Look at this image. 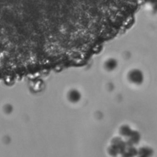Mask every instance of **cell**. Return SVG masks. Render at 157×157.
Instances as JSON below:
<instances>
[{
	"label": "cell",
	"mask_w": 157,
	"mask_h": 157,
	"mask_svg": "<svg viewBox=\"0 0 157 157\" xmlns=\"http://www.w3.org/2000/svg\"><path fill=\"white\" fill-rule=\"evenodd\" d=\"M128 79L129 82L134 85H142L144 81V75L143 72L137 68L132 69L128 73Z\"/></svg>",
	"instance_id": "6da1fadb"
},
{
	"label": "cell",
	"mask_w": 157,
	"mask_h": 157,
	"mask_svg": "<svg viewBox=\"0 0 157 157\" xmlns=\"http://www.w3.org/2000/svg\"><path fill=\"white\" fill-rule=\"evenodd\" d=\"M118 61L113 58H110L107 60L104 63V68L109 71H112L115 70L118 67Z\"/></svg>",
	"instance_id": "3957f363"
},
{
	"label": "cell",
	"mask_w": 157,
	"mask_h": 157,
	"mask_svg": "<svg viewBox=\"0 0 157 157\" xmlns=\"http://www.w3.org/2000/svg\"><path fill=\"white\" fill-rule=\"evenodd\" d=\"M67 98L70 102L75 104L80 101L82 99V94L78 90L73 89L70 90L68 93Z\"/></svg>",
	"instance_id": "7a4b0ae2"
}]
</instances>
